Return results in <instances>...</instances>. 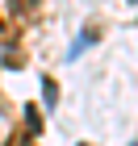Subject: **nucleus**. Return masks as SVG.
Returning a JSON list of instances; mask_svg holds the SVG:
<instances>
[{"label": "nucleus", "instance_id": "f257e3e1", "mask_svg": "<svg viewBox=\"0 0 138 146\" xmlns=\"http://www.w3.org/2000/svg\"><path fill=\"white\" fill-rule=\"evenodd\" d=\"M92 42H96V25H88V29H84V34H80V42L71 46V54H67V58H80V54H84V50H88Z\"/></svg>", "mask_w": 138, "mask_h": 146}, {"label": "nucleus", "instance_id": "f03ea898", "mask_svg": "<svg viewBox=\"0 0 138 146\" xmlns=\"http://www.w3.org/2000/svg\"><path fill=\"white\" fill-rule=\"evenodd\" d=\"M42 92H46V104L59 100V84H55V79H42Z\"/></svg>", "mask_w": 138, "mask_h": 146}]
</instances>
